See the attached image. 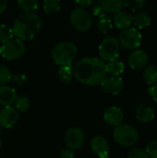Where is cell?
Masks as SVG:
<instances>
[{"instance_id":"obj_3","label":"cell","mask_w":157,"mask_h":158,"mask_svg":"<svg viewBox=\"0 0 157 158\" xmlns=\"http://www.w3.org/2000/svg\"><path fill=\"white\" fill-rule=\"evenodd\" d=\"M77 55L78 47L71 42H61L56 44L51 53L54 62L60 67L72 65Z\"/></svg>"},{"instance_id":"obj_8","label":"cell","mask_w":157,"mask_h":158,"mask_svg":"<svg viewBox=\"0 0 157 158\" xmlns=\"http://www.w3.org/2000/svg\"><path fill=\"white\" fill-rule=\"evenodd\" d=\"M118 40L124 48L136 49L142 44V34L136 28H129L120 32Z\"/></svg>"},{"instance_id":"obj_11","label":"cell","mask_w":157,"mask_h":158,"mask_svg":"<svg viewBox=\"0 0 157 158\" xmlns=\"http://www.w3.org/2000/svg\"><path fill=\"white\" fill-rule=\"evenodd\" d=\"M103 90L111 95L118 94L124 87V82L120 77H105L101 83Z\"/></svg>"},{"instance_id":"obj_35","label":"cell","mask_w":157,"mask_h":158,"mask_svg":"<svg viewBox=\"0 0 157 158\" xmlns=\"http://www.w3.org/2000/svg\"><path fill=\"white\" fill-rule=\"evenodd\" d=\"M93 13L96 17H99L100 15L104 14V11L102 9V6L100 5V1L99 2H96V5L93 7Z\"/></svg>"},{"instance_id":"obj_40","label":"cell","mask_w":157,"mask_h":158,"mask_svg":"<svg viewBox=\"0 0 157 158\" xmlns=\"http://www.w3.org/2000/svg\"><path fill=\"white\" fill-rule=\"evenodd\" d=\"M0 130H1V125H0Z\"/></svg>"},{"instance_id":"obj_18","label":"cell","mask_w":157,"mask_h":158,"mask_svg":"<svg viewBox=\"0 0 157 158\" xmlns=\"http://www.w3.org/2000/svg\"><path fill=\"white\" fill-rule=\"evenodd\" d=\"M100 5L105 14H117L121 11L123 6V1L121 0H102Z\"/></svg>"},{"instance_id":"obj_13","label":"cell","mask_w":157,"mask_h":158,"mask_svg":"<svg viewBox=\"0 0 157 158\" xmlns=\"http://www.w3.org/2000/svg\"><path fill=\"white\" fill-rule=\"evenodd\" d=\"M104 119L107 124L117 127L122 124V121L124 119V114L119 107L110 106L105 110L104 114Z\"/></svg>"},{"instance_id":"obj_31","label":"cell","mask_w":157,"mask_h":158,"mask_svg":"<svg viewBox=\"0 0 157 158\" xmlns=\"http://www.w3.org/2000/svg\"><path fill=\"white\" fill-rule=\"evenodd\" d=\"M145 152L148 157L157 158V141L150 142L145 148Z\"/></svg>"},{"instance_id":"obj_4","label":"cell","mask_w":157,"mask_h":158,"mask_svg":"<svg viewBox=\"0 0 157 158\" xmlns=\"http://www.w3.org/2000/svg\"><path fill=\"white\" fill-rule=\"evenodd\" d=\"M139 132L131 125L120 124L115 127L113 131V138L117 143L121 146L130 147L137 143L139 141Z\"/></svg>"},{"instance_id":"obj_20","label":"cell","mask_w":157,"mask_h":158,"mask_svg":"<svg viewBox=\"0 0 157 158\" xmlns=\"http://www.w3.org/2000/svg\"><path fill=\"white\" fill-rule=\"evenodd\" d=\"M132 22L134 23L137 30H142L147 28L150 25L151 18L148 15V13L144 11H140L132 17Z\"/></svg>"},{"instance_id":"obj_12","label":"cell","mask_w":157,"mask_h":158,"mask_svg":"<svg viewBox=\"0 0 157 158\" xmlns=\"http://www.w3.org/2000/svg\"><path fill=\"white\" fill-rule=\"evenodd\" d=\"M148 54L141 49H136L128 56V64L133 69H140L144 68L148 63Z\"/></svg>"},{"instance_id":"obj_33","label":"cell","mask_w":157,"mask_h":158,"mask_svg":"<svg viewBox=\"0 0 157 158\" xmlns=\"http://www.w3.org/2000/svg\"><path fill=\"white\" fill-rule=\"evenodd\" d=\"M60 158H73L74 157V152L70 149L64 148L60 152Z\"/></svg>"},{"instance_id":"obj_28","label":"cell","mask_w":157,"mask_h":158,"mask_svg":"<svg viewBox=\"0 0 157 158\" xmlns=\"http://www.w3.org/2000/svg\"><path fill=\"white\" fill-rule=\"evenodd\" d=\"M12 72L6 66H0V85H6L12 80Z\"/></svg>"},{"instance_id":"obj_9","label":"cell","mask_w":157,"mask_h":158,"mask_svg":"<svg viewBox=\"0 0 157 158\" xmlns=\"http://www.w3.org/2000/svg\"><path fill=\"white\" fill-rule=\"evenodd\" d=\"M66 148L72 151L81 148L85 142L84 132L80 128H70L68 130L64 136Z\"/></svg>"},{"instance_id":"obj_36","label":"cell","mask_w":157,"mask_h":158,"mask_svg":"<svg viewBox=\"0 0 157 158\" xmlns=\"http://www.w3.org/2000/svg\"><path fill=\"white\" fill-rule=\"evenodd\" d=\"M93 4V2L91 0H81V1H76V5L78 6V7H81V8H85L89 6H91Z\"/></svg>"},{"instance_id":"obj_19","label":"cell","mask_w":157,"mask_h":158,"mask_svg":"<svg viewBox=\"0 0 157 158\" xmlns=\"http://www.w3.org/2000/svg\"><path fill=\"white\" fill-rule=\"evenodd\" d=\"M125 69V65L119 60H114L111 62L105 63V71L106 74H109L111 77H119Z\"/></svg>"},{"instance_id":"obj_22","label":"cell","mask_w":157,"mask_h":158,"mask_svg":"<svg viewBox=\"0 0 157 158\" xmlns=\"http://www.w3.org/2000/svg\"><path fill=\"white\" fill-rule=\"evenodd\" d=\"M58 80L60 81L61 83L68 85L71 82L73 79V66L68 65V66H62L59 68L58 70Z\"/></svg>"},{"instance_id":"obj_29","label":"cell","mask_w":157,"mask_h":158,"mask_svg":"<svg viewBox=\"0 0 157 158\" xmlns=\"http://www.w3.org/2000/svg\"><path fill=\"white\" fill-rule=\"evenodd\" d=\"M145 5L144 0H128L123 2V6L130 9L131 11H139L141 10Z\"/></svg>"},{"instance_id":"obj_7","label":"cell","mask_w":157,"mask_h":158,"mask_svg":"<svg viewBox=\"0 0 157 158\" xmlns=\"http://www.w3.org/2000/svg\"><path fill=\"white\" fill-rule=\"evenodd\" d=\"M26 47L19 39H12L0 46V55L7 60H16L23 56Z\"/></svg>"},{"instance_id":"obj_30","label":"cell","mask_w":157,"mask_h":158,"mask_svg":"<svg viewBox=\"0 0 157 158\" xmlns=\"http://www.w3.org/2000/svg\"><path fill=\"white\" fill-rule=\"evenodd\" d=\"M127 158H148V156L143 148L140 147H134L130 150L128 153Z\"/></svg>"},{"instance_id":"obj_10","label":"cell","mask_w":157,"mask_h":158,"mask_svg":"<svg viewBox=\"0 0 157 158\" xmlns=\"http://www.w3.org/2000/svg\"><path fill=\"white\" fill-rule=\"evenodd\" d=\"M19 120V112L13 106H4L0 110V125L6 129H10Z\"/></svg>"},{"instance_id":"obj_26","label":"cell","mask_w":157,"mask_h":158,"mask_svg":"<svg viewBox=\"0 0 157 158\" xmlns=\"http://www.w3.org/2000/svg\"><path fill=\"white\" fill-rule=\"evenodd\" d=\"M13 31L12 29L6 25V24H1L0 25V43L5 44L6 43L9 42L10 40L13 39Z\"/></svg>"},{"instance_id":"obj_25","label":"cell","mask_w":157,"mask_h":158,"mask_svg":"<svg viewBox=\"0 0 157 158\" xmlns=\"http://www.w3.org/2000/svg\"><path fill=\"white\" fill-rule=\"evenodd\" d=\"M43 11L46 14L53 15V14H56L60 10L61 5L56 0H44L43 3Z\"/></svg>"},{"instance_id":"obj_2","label":"cell","mask_w":157,"mask_h":158,"mask_svg":"<svg viewBox=\"0 0 157 158\" xmlns=\"http://www.w3.org/2000/svg\"><path fill=\"white\" fill-rule=\"evenodd\" d=\"M42 19L36 13H22L14 21L12 26L13 34L17 39L23 41L32 40L40 31Z\"/></svg>"},{"instance_id":"obj_38","label":"cell","mask_w":157,"mask_h":158,"mask_svg":"<svg viewBox=\"0 0 157 158\" xmlns=\"http://www.w3.org/2000/svg\"><path fill=\"white\" fill-rule=\"evenodd\" d=\"M98 158H109L108 153H105V154H101L98 156Z\"/></svg>"},{"instance_id":"obj_39","label":"cell","mask_w":157,"mask_h":158,"mask_svg":"<svg viewBox=\"0 0 157 158\" xmlns=\"http://www.w3.org/2000/svg\"><path fill=\"white\" fill-rule=\"evenodd\" d=\"M0 147H1V142H0Z\"/></svg>"},{"instance_id":"obj_21","label":"cell","mask_w":157,"mask_h":158,"mask_svg":"<svg viewBox=\"0 0 157 158\" xmlns=\"http://www.w3.org/2000/svg\"><path fill=\"white\" fill-rule=\"evenodd\" d=\"M112 27H113V22L108 15L104 13L98 17L96 21V28L101 33L106 34L108 31H110Z\"/></svg>"},{"instance_id":"obj_16","label":"cell","mask_w":157,"mask_h":158,"mask_svg":"<svg viewBox=\"0 0 157 158\" xmlns=\"http://www.w3.org/2000/svg\"><path fill=\"white\" fill-rule=\"evenodd\" d=\"M16 91L7 85H0V106H10L16 100Z\"/></svg>"},{"instance_id":"obj_15","label":"cell","mask_w":157,"mask_h":158,"mask_svg":"<svg viewBox=\"0 0 157 158\" xmlns=\"http://www.w3.org/2000/svg\"><path fill=\"white\" fill-rule=\"evenodd\" d=\"M90 149L94 155L99 156L101 154L108 153L109 143L105 137L94 136L92 138V140L90 142Z\"/></svg>"},{"instance_id":"obj_24","label":"cell","mask_w":157,"mask_h":158,"mask_svg":"<svg viewBox=\"0 0 157 158\" xmlns=\"http://www.w3.org/2000/svg\"><path fill=\"white\" fill-rule=\"evenodd\" d=\"M19 7L24 11V13H32L39 6L38 0H19Z\"/></svg>"},{"instance_id":"obj_32","label":"cell","mask_w":157,"mask_h":158,"mask_svg":"<svg viewBox=\"0 0 157 158\" xmlns=\"http://www.w3.org/2000/svg\"><path fill=\"white\" fill-rule=\"evenodd\" d=\"M12 80L15 82V84H17V85H23V84H25L27 82V76L24 73L18 72V73L13 74Z\"/></svg>"},{"instance_id":"obj_6","label":"cell","mask_w":157,"mask_h":158,"mask_svg":"<svg viewBox=\"0 0 157 158\" xmlns=\"http://www.w3.org/2000/svg\"><path fill=\"white\" fill-rule=\"evenodd\" d=\"M69 21L75 30L79 31H87L92 26V16L87 9L76 7L70 13Z\"/></svg>"},{"instance_id":"obj_41","label":"cell","mask_w":157,"mask_h":158,"mask_svg":"<svg viewBox=\"0 0 157 158\" xmlns=\"http://www.w3.org/2000/svg\"><path fill=\"white\" fill-rule=\"evenodd\" d=\"M156 69H157V66H156Z\"/></svg>"},{"instance_id":"obj_17","label":"cell","mask_w":157,"mask_h":158,"mask_svg":"<svg viewBox=\"0 0 157 158\" xmlns=\"http://www.w3.org/2000/svg\"><path fill=\"white\" fill-rule=\"evenodd\" d=\"M113 24L120 30L129 29L132 23V16L126 11H119L114 16Z\"/></svg>"},{"instance_id":"obj_34","label":"cell","mask_w":157,"mask_h":158,"mask_svg":"<svg viewBox=\"0 0 157 158\" xmlns=\"http://www.w3.org/2000/svg\"><path fill=\"white\" fill-rule=\"evenodd\" d=\"M148 93L152 96L153 100L157 103V82L148 88Z\"/></svg>"},{"instance_id":"obj_37","label":"cell","mask_w":157,"mask_h":158,"mask_svg":"<svg viewBox=\"0 0 157 158\" xmlns=\"http://www.w3.org/2000/svg\"><path fill=\"white\" fill-rule=\"evenodd\" d=\"M7 7V2L6 0H0V15L3 14Z\"/></svg>"},{"instance_id":"obj_1","label":"cell","mask_w":157,"mask_h":158,"mask_svg":"<svg viewBox=\"0 0 157 158\" xmlns=\"http://www.w3.org/2000/svg\"><path fill=\"white\" fill-rule=\"evenodd\" d=\"M73 76L85 85L101 84L106 76L105 62L96 56L83 57L73 66Z\"/></svg>"},{"instance_id":"obj_27","label":"cell","mask_w":157,"mask_h":158,"mask_svg":"<svg viewBox=\"0 0 157 158\" xmlns=\"http://www.w3.org/2000/svg\"><path fill=\"white\" fill-rule=\"evenodd\" d=\"M15 109L19 112H26L30 108V101L25 96H19L16 98L15 102Z\"/></svg>"},{"instance_id":"obj_5","label":"cell","mask_w":157,"mask_h":158,"mask_svg":"<svg viewBox=\"0 0 157 158\" xmlns=\"http://www.w3.org/2000/svg\"><path fill=\"white\" fill-rule=\"evenodd\" d=\"M120 52V44L118 40L114 36L105 37L99 45V55L104 62H111L117 60Z\"/></svg>"},{"instance_id":"obj_23","label":"cell","mask_w":157,"mask_h":158,"mask_svg":"<svg viewBox=\"0 0 157 158\" xmlns=\"http://www.w3.org/2000/svg\"><path fill=\"white\" fill-rule=\"evenodd\" d=\"M143 78L145 81L151 86L157 82V69L155 66H147L143 69Z\"/></svg>"},{"instance_id":"obj_14","label":"cell","mask_w":157,"mask_h":158,"mask_svg":"<svg viewBox=\"0 0 157 158\" xmlns=\"http://www.w3.org/2000/svg\"><path fill=\"white\" fill-rule=\"evenodd\" d=\"M135 117L140 122L147 123L155 118V110L147 104H140L135 108Z\"/></svg>"}]
</instances>
